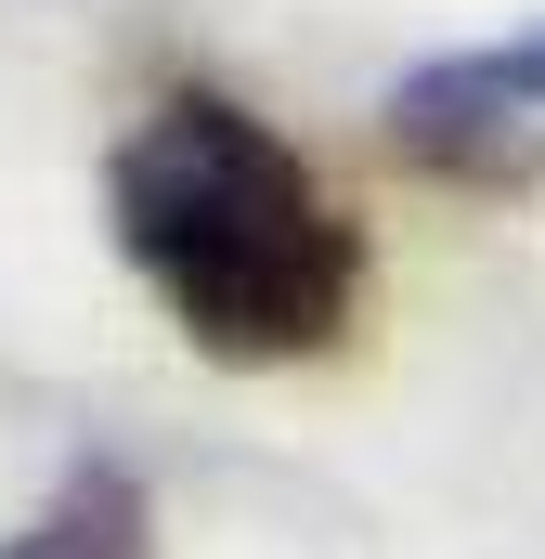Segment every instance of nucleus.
<instances>
[{
	"label": "nucleus",
	"mask_w": 545,
	"mask_h": 559,
	"mask_svg": "<svg viewBox=\"0 0 545 559\" xmlns=\"http://www.w3.org/2000/svg\"><path fill=\"white\" fill-rule=\"evenodd\" d=\"M377 131H390V156L428 169V182L533 195V182H545V26L403 66V79L377 92Z\"/></svg>",
	"instance_id": "f03ea898"
},
{
	"label": "nucleus",
	"mask_w": 545,
	"mask_h": 559,
	"mask_svg": "<svg viewBox=\"0 0 545 559\" xmlns=\"http://www.w3.org/2000/svg\"><path fill=\"white\" fill-rule=\"evenodd\" d=\"M105 235L208 365H312L364 312V222L261 105L169 79L105 156Z\"/></svg>",
	"instance_id": "f257e3e1"
},
{
	"label": "nucleus",
	"mask_w": 545,
	"mask_h": 559,
	"mask_svg": "<svg viewBox=\"0 0 545 559\" xmlns=\"http://www.w3.org/2000/svg\"><path fill=\"white\" fill-rule=\"evenodd\" d=\"M0 559H156V495H143V468L78 455V468L0 534Z\"/></svg>",
	"instance_id": "7ed1b4c3"
}]
</instances>
